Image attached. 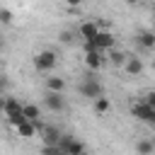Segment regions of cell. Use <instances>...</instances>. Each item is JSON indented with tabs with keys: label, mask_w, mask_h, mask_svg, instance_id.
<instances>
[{
	"label": "cell",
	"mask_w": 155,
	"mask_h": 155,
	"mask_svg": "<svg viewBox=\"0 0 155 155\" xmlns=\"http://www.w3.org/2000/svg\"><path fill=\"white\" fill-rule=\"evenodd\" d=\"M0 48H2V39H0Z\"/></svg>",
	"instance_id": "obj_28"
},
{
	"label": "cell",
	"mask_w": 155,
	"mask_h": 155,
	"mask_svg": "<svg viewBox=\"0 0 155 155\" xmlns=\"http://www.w3.org/2000/svg\"><path fill=\"white\" fill-rule=\"evenodd\" d=\"M92 107H94V111H97V114H107V111H109V99L102 94V97H97V99L92 102Z\"/></svg>",
	"instance_id": "obj_17"
},
{
	"label": "cell",
	"mask_w": 155,
	"mask_h": 155,
	"mask_svg": "<svg viewBox=\"0 0 155 155\" xmlns=\"http://www.w3.org/2000/svg\"><path fill=\"white\" fill-rule=\"evenodd\" d=\"M153 31H155V29H153Z\"/></svg>",
	"instance_id": "obj_30"
},
{
	"label": "cell",
	"mask_w": 155,
	"mask_h": 155,
	"mask_svg": "<svg viewBox=\"0 0 155 155\" xmlns=\"http://www.w3.org/2000/svg\"><path fill=\"white\" fill-rule=\"evenodd\" d=\"M136 155H155L153 138H138L136 140Z\"/></svg>",
	"instance_id": "obj_12"
},
{
	"label": "cell",
	"mask_w": 155,
	"mask_h": 155,
	"mask_svg": "<svg viewBox=\"0 0 155 155\" xmlns=\"http://www.w3.org/2000/svg\"><path fill=\"white\" fill-rule=\"evenodd\" d=\"M143 102H145V104H150V107L155 109V90H150V92L143 97Z\"/></svg>",
	"instance_id": "obj_22"
},
{
	"label": "cell",
	"mask_w": 155,
	"mask_h": 155,
	"mask_svg": "<svg viewBox=\"0 0 155 155\" xmlns=\"http://www.w3.org/2000/svg\"><path fill=\"white\" fill-rule=\"evenodd\" d=\"M126 61H128V53H126V51H119V48H111V51H109V63H111L114 68H124Z\"/></svg>",
	"instance_id": "obj_13"
},
{
	"label": "cell",
	"mask_w": 155,
	"mask_h": 155,
	"mask_svg": "<svg viewBox=\"0 0 155 155\" xmlns=\"http://www.w3.org/2000/svg\"><path fill=\"white\" fill-rule=\"evenodd\" d=\"M131 114H133L138 121H143V124H148V126H155V109H153L150 104H145L143 99L131 104Z\"/></svg>",
	"instance_id": "obj_3"
},
{
	"label": "cell",
	"mask_w": 155,
	"mask_h": 155,
	"mask_svg": "<svg viewBox=\"0 0 155 155\" xmlns=\"http://www.w3.org/2000/svg\"><path fill=\"white\" fill-rule=\"evenodd\" d=\"M56 65H58V56H56L53 48H44V51H39L34 56V68L39 73H51Z\"/></svg>",
	"instance_id": "obj_2"
},
{
	"label": "cell",
	"mask_w": 155,
	"mask_h": 155,
	"mask_svg": "<svg viewBox=\"0 0 155 155\" xmlns=\"http://www.w3.org/2000/svg\"><path fill=\"white\" fill-rule=\"evenodd\" d=\"M97 31H99V24H97V22H82V24L78 27V36H80L82 41H92V39L97 36Z\"/></svg>",
	"instance_id": "obj_9"
},
{
	"label": "cell",
	"mask_w": 155,
	"mask_h": 155,
	"mask_svg": "<svg viewBox=\"0 0 155 155\" xmlns=\"http://www.w3.org/2000/svg\"><path fill=\"white\" fill-rule=\"evenodd\" d=\"M78 92L82 94V97H87V99H97V97H102L104 94V90H102V82L94 78V75H85L80 82H78Z\"/></svg>",
	"instance_id": "obj_1"
},
{
	"label": "cell",
	"mask_w": 155,
	"mask_h": 155,
	"mask_svg": "<svg viewBox=\"0 0 155 155\" xmlns=\"http://www.w3.org/2000/svg\"><path fill=\"white\" fill-rule=\"evenodd\" d=\"M143 58H138V56H128V61H126V65H124V73L126 75H140L143 73Z\"/></svg>",
	"instance_id": "obj_10"
},
{
	"label": "cell",
	"mask_w": 155,
	"mask_h": 155,
	"mask_svg": "<svg viewBox=\"0 0 155 155\" xmlns=\"http://www.w3.org/2000/svg\"><path fill=\"white\" fill-rule=\"evenodd\" d=\"M85 65L94 73V70H99L102 65H104V51H99V48H94V51H85Z\"/></svg>",
	"instance_id": "obj_7"
},
{
	"label": "cell",
	"mask_w": 155,
	"mask_h": 155,
	"mask_svg": "<svg viewBox=\"0 0 155 155\" xmlns=\"http://www.w3.org/2000/svg\"><path fill=\"white\" fill-rule=\"evenodd\" d=\"M17 111H22V104H19L15 97H7V102H5V116L17 114Z\"/></svg>",
	"instance_id": "obj_18"
},
{
	"label": "cell",
	"mask_w": 155,
	"mask_h": 155,
	"mask_svg": "<svg viewBox=\"0 0 155 155\" xmlns=\"http://www.w3.org/2000/svg\"><path fill=\"white\" fill-rule=\"evenodd\" d=\"M22 111H24V116L29 121H39V116H41V111H39L36 104H22Z\"/></svg>",
	"instance_id": "obj_15"
},
{
	"label": "cell",
	"mask_w": 155,
	"mask_h": 155,
	"mask_svg": "<svg viewBox=\"0 0 155 155\" xmlns=\"http://www.w3.org/2000/svg\"><path fill=\"white\" fill-rule=\"evenodd\" d=\"M44 107L48 109V111H53V114H61V111H65V99H63V92H44Z\"/></svg>",
	"instance_id": "obj_4"
},
{
	"label": "cell",
	"mask_w": 155,
	"mask_h": 155,
	"mask_svg": "<svg viewBox=\"0 0 155 155\" xmlns=\"http://www.w3.org/2000/svg\"><path fill=\"white\" fill-rule=\"evenodd\" d=\"M153 143H155V138H153Z\"/></svg>",
	"instance_id": "obj_29"
},
{
	"label": "cell",
	"mask_w": 155,
	"mask_h": 155,
	"mask_svg": "<svg viewBox=\"0 0 155 155\" xmlns=\"http://www.w3.org/2000/svg\"><path fill=\"white\" fill-rule=\"evenodd\" d=\"M0 22L2 24H12V12L5 10V7H0Z\"/></svg>",
	"instance_id": "obj_20"
},
{
	"label": "cell",
	"mask_w": 155,
	"mask_h": 155,
	"mask_svg": "<svg viewBox=\"0 0 155 155\" xmlns=\"http://www.w3.org/2000/svg\"><path fill=\"white\" fill-rule=\"evenodd\" d=\"M124 2H126V5H131V7H133V5H138V2H140V0H124Z\"/></svg>",
	"instance_id": "obj_25"
},
{
	"label": "cell",
	"mask_w": 155,
	"mask_h": 155,
	"mask_svg": "<svg viewBox=\"0 0 155 155\" xmlns=\"http://www.w3.org/2000/svg\"><path fill=\"white\" fill-rule=\"evenodd\" d=\"M136 44L145 51H153L155 48V31H138L136 34Z\"/></svg>",
	"instance_id": "obj_11"
},
{
	"label": "cell",
	"mask_w": 155,
	"mask_h": 155,
	"mask_svg": "<svg viewBox=\"0 0 155 155\" xmlns=\"http://www.w3.org/2000/svg\"><path fill=\"white\" fill-rule=\"evenodd\" d=\"M41 155H65V153L58 143V145H41Z\"/></svg>",
	"instance_id": "obj_19"
},
{
	"label": "cell",
	"mask_w": 155,
	"mask_h": 155,
	"mask_svg": "<svg viewBox=\"0 0 155 155\" xmlns=\"http://www.w3.org/2000/svg\"><path fill=\"white\" fill-rule=\"evenodd\" d=\"M61 148H63V153H65V155H75V153L85 150V145H82L78 138H73V136H65V133H63V138H61Z\"/></svg>",
	"instance_id": "obj_8"
},
{
	"label": "cell",
	"mask_w": 155,
	"mask_h": 155,
	"mask_svg": "<svg viewBox=\"0 0 155 155\" xmlns=\"http://www.w3.org/2000/svg\"><path fill=\"white\" fill-rule=\"evenodd\" d=\"M75 155H90V153H87V150H80V153H75Z\"/></svg>",
	"instance_id": "obj_26"
},
{
	"label": "cell",
	"mask_w": 155,
	"mask_h": 155,
	"mask_svg": "<svg viewBox=\"0 0 155 155\" xmlns=\"http://www.w3.org/2000/svg\"><path fill=\"white\" fill-rule=\"evenodd\" d=\"M39 136H41L44 145H58V143H61V138H63L61 128H56V126H44V128L39 131Z\"/></svg>",
	"instance_id": "obj_6"
},
{
	"label": "cell",
	"mask_w": 155,
	"mask_h": 155,
	"mask_svg": "<svg viewBox=\"0 0 155 155\" xmlns=\"http://www.w3.org/2000/svg\"><path fill=\"white\" fill-rule=\"evenodd\" d=\"M5 102H7V94H0V114H5Z\"/></svg>",
	"instance_id": "obj_24"
},
{
	"label": "cell",
	"mask_w": 155,
	"mask_h": 155,
	"mask_svg": "<svg viewBox=\"0 0 155 155\" xmlns=\"http://www.w3.org/2000/svg\"><path fill=\"white\" fill-rule=\"evenodd\" d=\"M46 90L48 92H63L65 90V80L58 78V75H51V78H46Z\"/></svg>",
	"instance_id": "obj_14"
},
{
	"label": "cell",
	"mask_w": 155,
	"mask_h": 155,
	"mask_svg": "<svg viewBox=\"0 0 155 155\" xmlns=\"http://www.w3.org/2000/svg\"><path fill=\"white\" fill-rule=\"evenodd\" d=\"M63 2H65V5H68V7H73V10H75V7H80V5H82V0H63Z\"/></svg>",
	"instance_id": "obj_23"
},
{
	"label": "cell",
	"mask_w": 155,
	"mask_h": 155,
	"mask_svg": "<svg viewBox=\"0 0 155 155\" xmlns=\"http://www.w3.org/2000/svg\"><path fill=\"white\" fill-rule=\"evenodd\" d=\"M92 41H94V46H97L99 51H111V48H114V44H116L114 34H111V31H107V29H99V31H97V36H94Z\"/></svg>",
	"instance_id": "obj_5"
},
{
	"label": "cell",
	"mask_w": 155,
	"mask_h": 155,
	"mask_svg": "<svg viewBox=\"0 0 155 155\" xmlns=\"http://www.w3.org/2000/svg\"><path fill=\"white\" fill-rule=\"evenodd\" d=\"M75 39H80V36H78V29H63V31L58 34V41H61V44H73Z\"/></svg>",
	"instance_id": "obj_16"
},
{
	"label": "cell",
	"mask_w": 155,
	"mask_h": 155,
	"mask_svg": "<svg viewBox=\"0 0 155 155\" xmlns=\"http://www.w3.org/2000/svg\"><path fill=\"white\" fill-rule=\"evenodd\" d=\"M153 29H155V12H153Z\"/></svg>",
	"instance_id": "obj_27"
},
{
	"label": "cell",
	"mask_w": 155,
	"mask_h": 155,
	"mask_svg": "<svg viewBox=\"0 0 155 155\" xmlns=\"http://www.w3.org/2000/svg\"><path fill=\"white\" fill-rule=\"evenodd\" d=\"M7 87H10V80L5 75H0V94H7Z\"/></svg>",
	"instance_id": "obj_21"
}]
</instances>
